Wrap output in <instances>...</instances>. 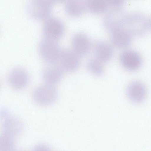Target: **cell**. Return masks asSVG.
<instances>
[{"mask_svg":"<svg viewBox=\"0 0 151 151\" xmlns=\"http://www.w3.org/2000/svg\"><path fill=\"white\" fill-rule=\"evenodd\" d=\"M32 96L37 104L48 106L52 104L57 100L58 92L53 86L46 84L36 88L33 92Z\"/></svg>","mask_w":151,"mask_h":151,"instance_id":"cell-4","label":"cell"},{"mask_svg":"<svg viewBox=\"0 0 151 151\" xmlns=\"http://www.w3.org/2000/svg\"><path fill=\"white\" fill-rule=\"evenodd\" d=\"M32 151H51L47 145L43 144H39L35 146Z\"/></svg>","mask_w":151,"mask_h":151,"instance_id":"cell-21","label":"cell"},{"mask_svg":"<svg viewBox=\"0 0 151 151\" xmlns=\"http://www.w3.org/2000/svg\"><path fill=\"white\" fill-rule=\"evenodd\" d=\"M23 151L22 150H18V151Z\"/></svg>","mask_w":151,"mask_h":151,"instance_id":"cell-23","label":"cell"},{"mask_svg":"<svg viewBox=\"0 0 151 151\" xmlns=\"http://www.w3.org/2000/svg\"><path fill=\"white\" fill-rule=\"evenodd\" d=\"M128 15L125 11L121 8L115 9L110 11L104 18L103 24L105 28L109 32L116 29L124 28Z\"/></svg>","mask_w":151,"mask_h":151,"instance_id":"cell-5","label":"cell"},{"mask_svg":"<svg viewBox=\"0 0 151 151\" xmlns=\"http://www.w3.org/2000/svg\"><path fill=\"white\" fill-rule=\"evenodd\" d=\"M53 1H29L27 4V10L30 16L36 20L47 19L50 15Z\"/></svg>","mask_w":151,"mask_h":151,"instance_id":"cell-3","label":"cell"},{"mask_svg":"<svg viewBox=\"0 0 151 151\" xmlns=\"http://www.w3.org/2000/svg\"><path fill=\"white\" fill-rule=\"evenodd\" d=\"M9 115L7 110L4 108L0 110V119L1 120Z\"/></svg>","mask_w":151,"mask_h":151,"instance_id":"cell-22","label":"cell"},{"mask_svg":"<svg viewBox=\"0 0 151 151\" xmlns=\"http://www.w3.org/2000/svg\"><path fill=\"white\" fill-rule=\"evenodd\" d=\"M85 3L86 8L95 14L104 13L109 6L107 0H89L86 1Z\"/></svg>","mask_w":151,"mask_h":151,"instance_id":"cell-17","label":"cell"},{"mask_svg":"<svg viewBox=\"0 0 151 151\" xmlns=\"http://www.w3.org/2000/svg\"><path fill=\"white\" fill-rule=\"evenodd\" d=\"M147 93L145 86L138 81H134L130 83L127 89L128 98L132 102L136 103L142 102L146 98Z\"/></svg>","mask_w":151,"mask_h":151,"instance_id":"cell-12","label":"cell"},{"mask_svg":"<svg viewBox=\"0 0 151 151\" xmlns=\"http://www.w3.org/2000/svg\"><path fill=\"white\" fill-rule=\"evenodd\" d=\"M13 137L3 132L0 134V151H14Z\"/></svg>","mask_w":151,"mask_h":151,"instance_id":"cell-19","label":"cell"},{"mask_svg":"<svg viewBox=\"0 0 151 151\" xmlns=\"http://www.w3.org/2000/svg\"><path fill=\"white\" fill-rule=\"evenodd\" d=\"M96 59L102 63L108 62L112 58L113 51L110 45L103 40L96 41L94 46Z\"/></svg>","mask_w":151,"mask_h":151,"instance_id":"cell-14","label":"cell"},{"mask_svg":"<svg viewBox=\"0 0 151 151\" xmlns=\"http://www.w3.org/2000/svg\"><path fill=\"white\" fill-rule=\"evenodd\" d=\"M38 50L42 59L50 64H54L59 60L62 50L56 41L46 38L40 42Z\"/></svg>","mask_w":151,"mask_h":151,"instance_id":"cell-2","label":"cell"},{"mask_svg":"<svg viewBox=\"0 0 151 151\" xmlns=\"http://www.w3.org/2000/svg\"><path fill=\"white\" fill-rule=\"evenodd\" d=\"M80 56L73 50H62L59 60L62 67L69 72H73L79 68L80 64Z\"/></svg>","mask_w":151,"mask_h":151,"instance_id":"cell-8","label":"cell"},{"mask_svg":"<svg viewBox=\"0 0 151 151\" xmlns=\"http://www.w3.org/2000/svg\"><path fill=\"white\" fill-rule=\"evenodd\" d=\"M10 85L14 88L22 89L28 84L29 76L27 72L24 69L17 68L12 70L8 77Z\"/></svg>","mask_w":151,"mask_h":151,"instance_id":"cell-9","label":"cell"},{"mask_svg":"<svg viewBox=\"0 0 151 151\" xmlns=\"http://www.w3.org/2000/svg\"><path fill=\"white\" fill-rule=\"evenodd\" d=\"M43 32L45 38L56 41L63 35L64 26L60 19L55 17H48L44 23Z\"/></svg>","mask_w":151,"mask_h":151,"instance_id":"cell-6","label":"cell"},{"mask_svg":"<svg viewBox=\"0 0 151 151\" xmlns=\"http://www.w3.org/2000/svg\"><path fill=\"white\" fill-rule=\"evenodd\" d=\"M109 6L114 8L115 9H120L124 4V1L121 0H107Z\"/></svg>","mask_w":151,"mask_h":151,"instance_id":"cell-20","label":"cell"},{"mask_svg":"<svg viewBox=\"0 0 151 151\" xmlns=\"http://www.w3.org/2000/svg\"><path fill=\"white\" fill-rule=\"evenodd\" d=\"M86 9L85 2L83 1H68L65 6L66 13L69 16L73 17L81 16Z\"/></svg>","mask_w":151,"mask_h":151,"instance_id":"cell-16","label":"cell"},{"mask_svg":"<svg viewBox=\"0 0 151 151\" xmlns=\"http://www.w3.org/2000/svg\"><path fill=\"white\" fill-rule=\"evenodd\" d=\"M119 60L122 66L126 69L134 71L138 69L142 63V59L140 54L132 50H127L121 54Z\"/></svg>","mask_w":151,"mask_h":151,"instance_id":"cell-7","label":"cell"},{"mask_svg":"<svg viewBox=\"0 0 151 151\" xmlns=\"http://www.w3.org/2000/svg\"><path fill=\"white\" fill-rule=\"evenodd\" d=\"M109 33L111 42L118 47H127L131 42L132 36L124 28L114 30Z\"/></svg>","mask_w":151,"mask_h":151,"instance_id":"cell-13","label":"cell"},{"mask_svg":"<svg viewBox=\"0 0 151 151\" xmlns=\"http://www.w3.org/2000/svg\"><path fill=\"white\" fill-rule=\"evenodd\" d=\"M71 41L73 50L80 56H85L88 53L91 47V42L86 34L76 33L72 36Z\"/></svg>","mask_w":151,"mask_h":151,"instance_id":"cell-10","label":"cell"},{"mask_svg":"<svg viewBox=\"0 0 151 151\" xmlns=\"http://www.w3.org/2000/svg\"><path fill=\"white\" fill-rule=\"evenodd\" d=\"M63 76V72L60 68L51 67L46 68L42 72V77L46 84L53 86L60 82Z\"/></svg>","mask_w":151,"mask_h":151,"instance_id":"cell-15","label":"cell"},{"mask_svg":"<svg viewBox=\"0 0 151 151\" xmlns=\"http://www.w3.org/2000/svg\"><path fill=\"white\" fill-rule=\"evenodd\" d=\"M150 27L148 18L141 14L135 13L128 15L124 27L132 36H140L146 33Z\"/></svg>","mask_w":151,"mask_h":151,"instance_id":"cell-1","label":"cell"},{"mask_svg":"<svg viewBox=\"0 0 151 151\" xmlns=\"http://www.w3.org/2000/svg\"><path fill=\"white\" fill-rule=\"evenodd\" d=\"M87 67L92 74L97 76H101L104 73V70L102 63L97 59H89L87 64Z\"/></svg>","mask_w":151,"mask_h":151,"instance_id":"cell-18","label":"cell"},{"mask_svg":"<svg viewBox=\"0 0 151 151\" xmlns=\"http://www.w3.org/2000/svg\"><path fill=\"white\" fill-rule=\"evenodd\" d=\"M1 121L2 132L13 137L20 134L23 130L22 122L15 117L9 115Z\"/></svg>","mask_w":151,"mask_h":151,"instance_id":"cell-11","label":"cell"}]
</instances>
